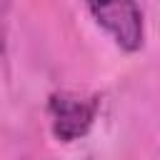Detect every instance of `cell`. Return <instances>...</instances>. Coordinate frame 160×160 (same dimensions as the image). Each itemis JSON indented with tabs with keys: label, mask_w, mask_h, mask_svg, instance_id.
I'll return each instance as SVG.
<instances>
[{
	"label": "cell",
	"mask_w": 160,
	"mask_h": 160,
	"mask_svg": "<svg viewBox=\"0 0 160 160\" xmlns=\"http://www.w3.org/2000/svg\"><path fill=\"white\" fill-rule=\"evenodd\" d=\"M90 12L105 32L128 52L142 48V12L135 0H88Z\"/></svg>",
	"instance_id": "7a4b0ae2"
},
{
	"label": "cell",
	"mask_w": 160,
	"mask_h": 160,
	"mask_svg": "<svg viewBox=\"0 0 160 160\" xmlns=\"http://www.w3.org/2000/svg\"><path fill=\"white\" fill-rule=\"evenodd\" d=\"M12 0H0V50H5V38H8V15H10Z\"/></svg>",
	"instance_id": "3957f363"
},
{
	"label": "cell",
	"mask_w": 160,
	"mask_h": 160,
	"mask_svg": "<svg viewBox=\"0 0 160 160\" xmlns=\"http://www.w3.org/2000/svg\"><path fill=\"white\" fill-rule=\"evenodd\" d=\"M48 115L52 135L62 142L80 140L92 128V120L98 115V98H85L78 92H52L48 100Z\"/></svg>",
	"instance_id": "6da1fadb"
}]
</instances>
